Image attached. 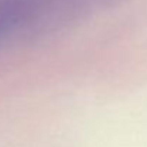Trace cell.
I'll use <instances>...</instances> for the list:
<instances>
[{"mask_svg": "<svg viewBox=\"0 0 147 147\" xmlns=\"http://www.w3.org/2000/svg\"><path fill=\"white\" fill-rule=\"evenodd\" d=\"M32 12V0H0V39L16 29Z\"/></svg>", "mask_w": 147, "mask_h": 147, "instance_id": "1", "label": "cell"}]
</instances>
